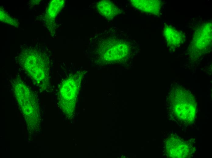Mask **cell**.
Instances as JSON below:
<instances>
[{"label":"cell","instance_id":"cell-1","mask_svg":"<svg viewBox=\"0 0 212 158\" xmlns=\"http://www.w3.org/2000/svg\"><path fill=\"white\" fill-rule=\"evenodd\" d=\"M168 111L171 118L181 125L189 126L194 123L196 104L193 94L181 86L174 87L168 94Z\"/></svg>","mask_w":212,"mask_h":158},{"label":"cell","instance_id":"cell-2","mask_svg":"<svg viewBox=\"0 0 212 158\" xmlns=\"http://www.w3.org/2000/svg\"><path fill=\"white\" fill-rule=\"evenodd\" d=\"M94 40L102 51L104 59L114 61L126 56L130 44L133 43L129 36L121 30L112 29L96 35Z\"/></svg>","mask_w":212,"mask_h":158},{"label":"cell","instance_id":"cell-3","mask_svg":"<svg viewBox=\"0 0 212 158\" xmlns=\"http://www.w3.org/2000/svg\"><path fill=\"white\" fill-rule=\"evenodd\" d=\"M11 82L15 96L27 125L38 129L40 112L36 95L20 77L14 78Z\"/></svg>","mask_w":212,"mask_h":158},{"label":"cell","instance_id":"cell-4","mask_svg":"<svg viewBox=\"0 0 212 158\" xmlns=\"http://www.w3.org/2000/svg\"><path fill=\"white\" fill-rule=\"evenodd\" d=\"M21 58L20 62L28 75L36 84L46 86L49 71L48 62L43 53L37 50H26L22 53Z\"/></svg>","mask_w":212,"mask_h":158},{"label":"cell","instance_id":"cell-5","mask_svg":"<svg viewBox=\"0 0 212 158\" xmlns=\"http://www.w3.org/2000/svg\"><path fill=\"white\" fill-rule=\"evenodd\" d=\"M189 47L191 57L196 59L210 50L212 44V24H202L195 31Z\"/></svg>","mask_w":212,"mask_h":158},{"label":"cell","instance_id":"cell-6","mask_svg":"<svg viewBox=\"0 0 212 158\" xmlns=\"http://www.w3.org/2000/svg\"><path fill=\"white\" fill-rule=\"evenodd\" d=\"M164 148L166 156L171 158H189L195 150L193 142L175 134H171L166 139Z\"/></svg>","mask_w":212,"mask_h":158},{"label":"cell","instance_id":"cell-7","mask_svg":"<svg viewBox=\"0 0 212 158\" xmlns=\"http://www.w3.org/2000/svg\"><path fill=\"white\" fill-rule=\"evenodd\" d=\"M163 35L168 46L172 50L179 46L186 40V36L183 32L171 26H165Z\"/></svg>","mask_w":212,"mask_h":158},{"label":"cell","instance_id":"cell-8","mask_svg":"<svg viewBox=\"0 0 212 158\" xmlns=\"http://www.w3.org/2000/svg\"><path fill=\"white\" fill-rule=\"evenodd\" d=\"M131 4L135 8L148 14L158 15L162 5L160 0H131Z\"/></svg>","mask_w":212,"mask_h":158},{"label":"cell","instance_id":"cell-9","mask_svg":"<svg viewBox=\"0 0 212 158\" xmlns=\"http://www.w3.org/2000/svg\"><path fill=\"white\" fill-rule=\"evenodd\" d=\"M95 7L100 14L109 19L114 18L122 12L112 2L108 0H102L97 2Z\"/></svg>","mask_w":212,"mask_h":158}]
</instances>
